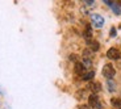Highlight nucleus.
I'll return each mask as SVG.
<instances>
[{
  "label": "nucleus",
  "instance_id": "nucleus-2",
  "mask_svg": "<svg viewBox=\"0 0 121 109\" xmlns=\"http://www.w3.org/2000/svg\"><path fill=\"white\" fill-rule=\"evenodd\" d=\"M88 105L92 109H101V104H100V101H99L97 95L92 93V95L88 96Z\"/></svg>",
  "mask_w": 121,
  "mask_h": 109
},
{
  "label": "nucleus",
  "instance_id": "nucleus-9",
  "mask_svg": "<svg viewBox=\"0 0 121 109\" xmlns=\"http://www.w3.org/2000/svg\"><path fill=\"white\" fill-rule=\"evenodd\" d=\"M94 76H95V71L91 70V71H88V72H86L84 75L82 76V79H83V80H92Z\"/></svg>",
  "mask_w": 121,
  "mask_h": 109
},
{
  "label": "nucleus",
  "instance_id": "nucleus-12",
  "mask_svg": "<svg viewBox=\"0 0 121 109\" xmlns=\"http://www.w3.org/2000/svg\"><path fill=\"white\" fill-rule=\"evenodd\" d=\"M92 53L94 51H91L90 49H84V50H83V58H86V59H91V58H92Z\"/></svg>",
  "mask_w": 121,
  "mask_h": 109
},
{
  "label": "nucleus",
  "instance_id": "nucleus-14",
  "mask_svg": "<svg viewBox=\"0 0 121 109\" xmlns=\"http://www.w3.org/2000/svg\"><path fill=\"white\" fill-rule=\"evenodd\" d=\"M83 66H84L86 68H90V67L92 66V61H91V59H86V58H83Z\"/></svg>",
  "mask_w": 121,
  "mask_h": 109
},
{
  "label": "nucleus",
  "instance_id": "nucleus-3",
  "mask_svg": "<svg viewBox=\"0 0 121 109\" xmlns=\"http://www.w3.org/2000/svg\"><path fill=\"white\" fill-rule=\"evenodd\" d=\"M91 21H92V25H94L95 28H103V25H104V17L101 15L94 13V15H91Z\"/></svg>",
  "mask_w": 121,
  "mask_h": 109
},
{
  "label": "nucleus",
  "instance_id": "nucleus-5",
  "mask_svg": "<svg viewBox=\"0 0 121 109\" xmlns=\"http://www.w3.org/2000/svg\"><path fill=\"white\" fill-rule=\"evenodd\" d=\"M74 70H75V72L78 74V75H80V76H83L86 74V67L83 66V63H79V62H76V63H75Z\"/></svg>",
  "mask_w": 121,
  "mask_h": 109
},
{
  "label": "nucleus",
  "instance_id": "nucleus-8",
  "mask_svg": "<svg viewBox=\"0 0 121 109\" xmlns=\"http://www.w3.org/2000/svg\"><path fill=\"white\" fill-rule=\"evenodd\" d=\"M111 104H112L113 108L121 109V99L120 97H112V99H111Z\"/></svg>",
  "mask_w": 121,
  "mask_h": 109
},
{
  "label": "nucleus",
  "instance_id": "nucleus-4",
  "mask_svg": "<svg viewBox=\"0 0 121 109\" xmlns=\"http://www.w3.org/2000/svg\"><path fill=\"white\" fill-rule=\"evenodd\" d=\"M107 57H108L109 59H112V61H116V59L120 58V51H118L116 47H111L108 51H107Z\"/></svg>",
  "mask_w": 121,
  "mask_h": 109
},
{
  "label": "nucleus",
  "instance_id": "nucleus-16",
  "mask_svg": "<svg viewBox=\"0 0 121 109\" xmlns=\"http://www.w3.org/2000/svg\"><path fill=\"white\" fill-rule=\"evenodd\" d=\"M111 37H116V28L111 29Z\"/></svg>",
  "mask_w": 121,
  "mask_h": 109
},
{
  "label": "nucleus",
  "instance_id": "nucleus-10",
  "mask_svg": "<svg viewBox=\"0 0 121 109\" xmlns=\"http://www.w3.org/2000/svg\"><path fill=\"white\" fill-rule=\"evenodd\" d=\"M107 85H108V91H109V92H115V91H116V83L113 82L112 79L107 82Z\"/></svg>",
  "mask_w": 121,
  "mask_h": 109
},
{
  "label": "nucleus",
  "instance_id": "nucleus-19",
  "mask_svg": "<svg viewBox=\"0 0 121 109\" xmlns=\"http://www.w3.org/2000/svg\"><path fill=\"white\" fill-rule=\"evenodd\" d=\"M79 109H88V106L87 105H80V106H79Z\"/></svg>",
  "mask_w": 121,
  "mask_h": 109
},
{
  "label": "nucleus",
  "instance_id": "nucleus-6",
  "mask_svg": "<svg viewBox=\"0 0 121 109\" xmlns=\"http://www.w3.org/2000/svg\"><path fill=\"white\" fill-rule=\"evenodd\" d=\"M87 43H88V46H90L91 51H97V50H99V47H100L99 42H97V41H95V39H87Z\"/></svg>",
  "mask_w": 121,
  "mask_h": 109
},
{
  "label": "nucleus",
  "instance_id": "nucleus-11",
  "mask_svg": "<svg viewBox=\"0 0 121 109\" xmlns=\"http://www.w3.org/2000/svg\"><path fill=\"white\" fill-rule=\"evenodd\" d=\"M112 9L116 15H121V4L120 3H116L115 1V4L112 5Z\"/></svg>",
  "mask_w": 121,
  "mask_h": 109
},
{
  "label": "nucleus",
  "instance_id": "nucleus-7",
  "mask_svg": "<svg viewBox=\"0 0 121 109\" xmlns=\"http://www.w3.org/2000/svg\"><path fill=\"white\" fill-rule=\"evenodd\" d=\"M88 88H90L91 91H92V93H95L96 95L97 92L101 89V85H100V83H97V82H95V83H91L90 85H88Z\"/></svg>",
  "mask_w": 121,
  "mask_h": 109
},
{
  "label": "nucleus",
  "instance_id": "nucleus-13",
  "mask_svg": "<svg viewBox=\"0 0 121 109\" xmlns=\"http://www.w3.org/2000/svg\"><path fill=\"white\" fill-rule=\"evenodd\" d=\"M84 95H86V91L84 89H80V91L76 92V99L78 100H82V99H84Z\"/></svg>",
  "mask_w": 121,
  "mask_h": 109
},
{
  "label": "nucleus",
  "instance_id": "nucleus-17",
  "mask_svg": "<svg viewBox=\"0 0 121 109\" xmlns=\"http://www.w3.org/2000/svg\"><path fill=\"white\" fill-rule=\"evenodd\" d=\"M84 3L87 4V5H94L95 1H94V0H88V1H84Z\"/></svg>",
  "mask_w": 121,
  "mask_h": 109
},
{
  "label": "nucleus",
  "instance_id": "nucleus-18",
  "mask_svg": "<svg viewBox=\"0 0 121 109\" xmlns=\"http://www.w3.org/2000/svg\"><path fill=\"white\" fill-rule=\"evenodd\" d=\"M70 59H71V61H76V57H75V54H71V57H70Z\"/></svg>",
  "mask_w": 121,
  "mask_h": 109
},
{
  "label": "nucleus",
  "instance_id": "nucleus-15",
  "mask_svg": "<svg viewBox=\"0 0 121 109\" xmlns=\"http://www.w3.org/2000/svg\"><path fill=\"white\" fill-rule=\"evenodd\" d=\"M104 3H105L107 5H109V7H111V8H112V5H113V4H115V1H111V0H105Z\"/></svg>",
  "mask_w": 121,
  "mask_h": 109
},
{
  "label": "nucleus",
  "instance_id": "nucleus-1",
  "mask_svg": "<svg viewBox=\"0 0 121 109\" xmlns=\"http://www.w3.org/2000/svg\"><path fill=\"white\" fill-rule=\"evenodd\" d=\"M101 74H103V76H104V78H107L108 80L113 79V76L116 75V70H115V67H113V64H111V63L104 64L103 70H101Z\"/></svg>",
  "mask_w": 121,
  "mask_h": 109
}]
</instances>
